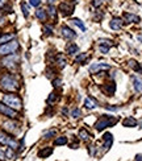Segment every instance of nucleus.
<instances>
[{
  "instance_id": "11",
  "label": "nucleus",
  "mask_w": 142,
  "mask_h": 161,
  "mask_svg": "<svg viewBox=\"0 0 142 161\" xmlns=\"http://www.w3.org/2000/svg\"><path fill=\"white\" fill-rule=\"evenodd\" d=\"M103 140H104V148L109 149V147L112 145V143H113V136H112V133H105L103 136Z\"/></svg>"
},
{
  "instance_id": "10",
  "label": "nucleus",
  "mask_w": 142,
  "mask_h": 161,
  "mask_svg": "<svg viewBox=\"0 0 142 161\" xmlns=\"http://www.w3.org/2000/svg\"><path fill=\"white\" fill-rule=\"evenodd\" d=\"M59 11L62 12V15L63 16H68L72 13V8L68 4H66V3H62L61 5H59Z\"/></svg>"
},
{
  "instance_id": "12",
  "label": "nucleus",
  "mask_w": 142,
  "mask_h": 161,
  "mask_svg": "<svg viewBox=\"0 0 142 161\" xmlns=\"http://www.w3.org/2000/svg\"><path fill=\"white\" fill-rule=\"evenodd\" d=\"M111 66L109 65H107V63H95V65H92L91 68H90V71L92 73H95V71H97V70H107V69H109Z\"/></svg>"
},
{
  "instance_id": "23",
  "label": "nucleus",
  "mask_w": 142,
  "mask_h": 161,
  "mask_svg": "<svg viewBox=\"0 0 142 161\" xmlns=\"http://www.w3.org/2000/svg\"><path fill=\"white\" fill-rule=\"evenodd\" d=\"M65 144H67V137L61 136L55 139V145H65Z\"/></svg>"
},
{
  "instance_id": "29",
  "label": "nucleus",
  "mask_w": 142,
  "mask_h": 161,
  "mask_svg": "<svg viewBox=\"0 0 142 161\" xmlns=\"http://www.w3.org/2000/svg\"><path fill=\"white\" fill-rule=\"evenodd\" d=\"M108 50H109V46H107V45H103V44H100V52H101V53L107 54Z\"/></svg>"
},
{
  "instance_id": "20",
  "label": "nucleus",
  "mask_w": 142,
  "mask_h": 161,
  "mask_svg": "<svg viewBox=\"0 0 142 161\" xmlns=\"http://www.w3.org/2000/svg\"><path fill=\"white\" fill-rule=\"evenodd\" d=\"M79 137H80L82 140H88V139L91 137V135H90V133H88L84 128H82L80 131H79Z\"/></svg>"
},
{
  "instance_id": "16",
  "label": "nucleus",
  "mask_w": 142,
  "mask_h": 161,
  "mask_svg": "<svg viewBox=\"0 0 142 161\" xmlns=\"http://www.w3.org/2000/svg\"><path fill=\"white\" fill-rule=\"evenodd\" d=\"M124 17L126 21H129V23H138L140 21V17L136 15H132V13H124Z\"/></svg>"
},
{
  "instance_id": "40",
  "label": "nucleus",
  "mask_w": 142,
  "mask_h": 161,
  "mask_svg": "<svg viewBox=\"0 0 142 161\" xmlns=\"http://www.w3.org/2000/svg\"><path fill=\"white\" fill-rule=\"evenodd\" d=\"M3 23H4V17H3V16H1V15H0V25H1V24H3Z\"/></svg>"
},
{
  "instance_id": "22",
  "label": "nucleus",
  "mask_w": 142,
  "mask_h": 161,
  "mask_svg": "<svg viewBox=\"0 0 142 161\" xmlns=\"http://www.w3.org/2000/svg\"><path fill=\"white\" fill-rule=\"evenodd\" d=\"M84 105L87 108H95L96 107V103H95V100L94 99H91V98H88V99H85V102H84Z\"/></svg>"
},
{
  "instance_id": "24",
  "label": "nucleus",
  "mask_w": 142,
  "mask_h": 161,
  "mask_svg": "<svg viewBox=\"0 0 142 161\" xmlns=\"http://www.w3.org/2000/svg\"><path fill=\"white\" fill-rule=\"evenodd\" d=\"M21 9H22V15H24V17H28L29 16V7L26 3L22 2L21 3Z\"/></svg>"
},
{
  "instance_id": "9",
  "label": "nucleus",
  "mask_w": 142,
  "mask_h": 161,
  "mask_svg": "<svg viewBox=\"0 0 142 161\" xmlns=\"http://www.w3.org/2000/svg\"><path fill=\"white\" fill-rule=\"evenodd\" d=\"M109 26L113 31H118V29L123 28V20L120 19H112L111 23H109Z\"/></svg>"
},
{
  "instance_id": "21",
  "label": "nucleus",
  "mask_w": 142,
  "mask_h": 161,
  "mask_svg": "<svg viewBox=\"0 0 142 161\" xmlns=\"http://www.w3.org/2000/svg\"><path fill=\"white\" fill-rule=\"evenodd\" d=\"M72 23H74V24L77 25V26H79V28L82 29V32H85V29H87V28H85V25L83 24V21H82V20H79V19H72Z\"/></svg>"
},
{
  "instance_id": "19",
  "label": "nucleus",
  "mask_w": 142,
  "mask_h": 161,
  "mask_svg": "<svg viewBox=\"0 0 142 161\" xmlns=\"http://www.w3.org/2000/svg\"><path fill=\"white\" fill-rule=\"evenodd\" d=\"M36 16H37L39 20L45 21V20H46V11H45V9H37V11H36Z\"/></svg>"
},
{
  "instance_id": "38",
  "label": "nucleus",
  "mask_w": 142,
  "mask_h": 161,
  "mask_svg": "<svg viewBox=\"0 0 142 161\" xmlns=\"http://www.w3.org/2000/svg\"><path fill=\"white\" fill-rule=\"evenodd\" d=\"M136 161H142V155H137Z\"/></svg>"
},
{
  "instance_id": "1",
  "label": "nucleus",
  "mask_w": 142,
  "mask_h": 161,
  "mask_svg": "<svg viewBox=\"0 0 142 161\" xmlns=\"http://www.w3.org/2000/svg\"><path fill=\"white\" fill-rule=\"evenodd\" d=\"M3 103H5L7 106H9L13 110H21L22 107V103H21V99L19 98L17 95H15V94H7V95L3 96Z\"/></svg>"
},
{
  "instance_id": "41",
  "label": "nucleus",
  "mask_w": 142,
  "mask_h": 161,
  "mask_svg": "<svg viewBox=\"0 0 142 161\" xmlns=\"http://www.w3.org/2000/svg\"><path fill=\"white\" fill-rule=\"evenodd\" d=\"M49 2H50V3H54V2H55V0H49Z\"/></svg>"
},
{
  "instance_id": "26",
  "label": "nucleus",
  "mask_w": 142,
  "mask_h": 161,
  "mask_svg": "<svg viewBox=\"0 0 142 161\" xmlns=\"http://www.w3.org/2000/svg\"><path fill=\"white\" fill-rule=\"evenodd\" d=\"M12 38H13V35H4V36H0V44H3V42H8V41H11Z\"/></svg>"
},
{
  "instance_id": "14",
  "label": "nucleus",
  "mask_w": 142,
  "mask_h": 161,
  "mask_svg": "<svg viewBox=\"0 0 142 161\" xmlns=\"http://www.w3.org/2000/svg\"><path fill=\"white\" fill-rule=\"evenodd\" d=\"M53 153V148H50V147H46V148H44V149H41L38 152V157H48V156H50Z\"/></svg>"
},
{
  "instance_id": "28",
  "label": "nucleus",
  "mask_w": 142,
  "mask_h": 161,
  "mask_svg": "<svg viewBox=\"0 0 142 161\" xmlns=\"http://www.w3.org/2000/svg\"><path fill=\"white\" fill-rule=\"evenodd\" d=\"M0 160H7V157H5V149L1 147V144H0Z\"/></svg>"
},
{
  "instance_id": "33",
  "label": "nucleus",
  "mask_w": 142,
  "mask_h": 161,
  "mask_svg": "<svg viewBox=\"0 0 142 161\" xmlns=\"http://www.w3.org/2000/svg\"><path fill=\"white\" fill-rule=\"evenodd\" d=\"M29 3H30V5H33V7H38L41 4V0H29Z\"/></svg>"
},
{
  "instance_id": "3",
  "label": "nucleus",
  "mask_w": 142,
  "mask_h": 161,
  "mask_svg": "<svg viewBox=\"0 0 142 161\" xmlns=\"http://www.w3.org/2000/svg\"><path fill=\"white\" fill-rule=\"evenodd\" d=\"M117 123V118H112V116H108V115H103V118L99 119L97 123L95 124L97 131H101V129H105L107 127H111L113 124Z\"/></svg>"
},
{
  "instance_id": "36",
  "label": "nucleus",
  "mask_w": 142,
  "mask_h": 161,
  "mask_svg": "<svg viewBox=\"0 0 142 161\" xmlns=\"http://www.w3.org/2000/svg\"><path fill=\"white\" fill-rule=\"evenodd\" d=\"M105 108H107V110H111V111H117V110H118V107H112V106H107V107H105Z\"/></svg>"
},
{
  "instance_id": "8",
  "label": "nucleus",
  "mask_w": 142,
  "mask_h": 161,
  "mask_svg": "<svg viewBox=\"0 0 142 161\" xmlns=\"http://www.w3.org/2000/svg\"><path fill=\"white\" fill-rule=\"evenodd\" d=\"M62 36L67 40H72V38L77 37V33L72 31V29L68 28V26L65 25V26H62Z\"/></svg>"
},
{
  "instance_id": "37",
  "label": "nucleus",
  "mask_w": 142,
  "mask_h": 161,
  "mask_svg": "<svg viewBox=\"0 0 142 161\" xmlns=\"http://www.w3.org/2000/svg\"><path fill=\"white\" fill-rule=\"evenodd\" d=\"M53 83H54V86H59V85H61V80H54V82H53Z\"/></svg>"
},
{
  "instance_id": "25",
  "label": "nucleus",
  "mask_w": 142,
  "mask_h": 161,
  "mask_svg": "<svg viewBox=\"0 0 142 161\" xmlns=\"http://www.w3.org/2000/svg\"><path fill=\"white\" fill-rule=\"evenodd\" d=\"M130 66L133 68L136 71H138V73H142V66L140 65L138 62H136V61H130Z\"/></svg>"
},
{
  "instance_id": "6",
  "label": "nucleus",
  "mask_w": 142,
  "mask_h": 161,
  "mask_svg": "<svg viewBox=\"0 0 142 161\" xmlns=\"http://www.w3.org/2000/svg\"><path fill=\"white\" fill-rule=\"evenodd\" d=\"M0 112L3 114V115L8 116V118H16L17 116V112H16V110L11 108L9 106H7L5 103H0Z\"/></svg>"
},
{
  "instance_id": "35",
  "label": "nucleus",
  "mask_w": 142,
  "mask_h": 161,
  "mask_svg": "<svg viewBox=\"0 0 142 161\" xmlns=\"http://www.w3.org/2000/svg\"><path fill=\"white\" fill-rule=\"evenodd\" d=\"M49 13H50V16H53V17H55V8L53 5L49 7Z\"/></svg>"
},
{
  "instance_id": "30",
  "label": "nucleus",
  "mask_w": 142,
  "mask_h": 161,
  "mask_svg": "<svg viewBox=\"0 0 142 161\" xmlns=\"http://www.w3.org/2000/svg\"><path fill=\"white\" fill-rule=\"evenodd\" d=\"M55 99H57V94H55V93H51L50 96L48 98V103H53Z\"/></svg>"
},
{
  "instance_id": "39",
  "label": "nucleus",
  "mask_w": 142,
  "mask_h": 161,
  "mask_svg": "<svg viewBox=\"0 0 142 161\" xmlns=\"http://www.w3.org/2000/svg\"><path fill=\"white\" fill-rule=\"evenodd\" d=\"M7 3V0H0V7H3Z\"/></svg>"
},
{
  "instance_id": "34",
  "label": "nucleus",
  "mask_w": 142,
  "mask_h": 161,
  "mask_svg": "<svg viewBox=\"0 0 142 161\" xmlns=\"http://www.w3.org/2000/svg\"><path fill=\"white\" fill-rule=\"evenodd\" d=\"M85 57H87V54H84V53L83 54H80V56H78L77 57V62H83L85 59Z\"/></svg>"
},
{
  "instance_id": "2",
  "label": "nucleus",
  "mask_w": 142,
  "mask_h": 161,
  "mask_svg": "<svg viewBox=\"0 0 142 161\" xmlns=\"http://www.w3.org/2000/svg\"><path fill=\"white\" fill-rule=\"evenodd\" d=\"M19 49V42L12 40V41H8L5 44H3L0 46V56H9V54H13L16 50Z\"/></svg>"
},
{
  "instance_id": "4",
  "label": "nucleus",
  "mask_w": 142,
  "mask_h": 161,
  "mask_svg": "<svg viewBox=\"0 0 142 161\" xmlns=\"http://www.w3.org/2000/svg\"><path fill=\"white\" fill-rule=\"evenodd\" d=\"M1 86L4 87L8 91H15V90L19 89V83L17 80L13 78L12 75H4L1 79Z\"/></svg>"
},
{
  "instance_id": "5",
  "label": "nucleus",
  "mask_w": 142,
  "mask_h": 161,
  "mask_svg": "<svg viewBox=\"0 0 142 161\" xmlns=\"http://www.w3.org/2000/svg\"><path fill=\"white\" fill-rule=\"evenodd\" d=\"M0 144L5 145V147H11L13 149L17 148V141H16L13 137L8 136L7 133H3V132H0Z\"/></svg>"
},
{
  "instance_id": "17",
  "label": "nucleus",
  "mask_w": 142,
  "mask_h": 161,
  "mask_svg": "<svg viewBox=\"0 0 142 161\" xmlns=\"http://www.w3.org/2000/svg\"><path fill=\"white\" fill-rule=\"evenodd\" d=\"M79 52V46L75 45V44H70V45L67 46V53L68 54H77Z\"/></svg>"
},
{
  "instance_id": "18",
  "label": "nucleus",
  "mask_w": 142,
  "mask_h": 161,
  "mask_svg": "<svg viewBox=\"0 0 142 161\" xmlns=\"http://www.w3.org/2000/svg\"><path fill=\"white\" fill-rule=\"evenodd\" d=\"M133 83H134V89H136L138 93H142V80L134 77V78H133Z\"/></svg>"
},
{
  "instance_id": "31",
  "label": "nucleus",
  "mask_w": 142,
  "mask_h": 161,
  "mask_svg": "<svg viewBox=\"0 0 142 161\" xmlns=\"http://www.w3.org/2000/svg\"><path fill=\"white\" fill-rule=\"evenodd\" d=\"M55 133H57V132H55V131H49V132H45V139H50V137L51 136H55Z\"/></svg>"
},
{
  "instance_id": "32",
  "label": "nucleus",
  "mask_w": 142,
  "mask_h": 161,
  "mask_svg": "<svg viewBox=\"0 0 142 161\" xmlns=\"http://www.w3.org/2000/svg\"><path fill=\"white\" fill-rule=\"evenodd\" d=\"M82 115V111L80 110H74V111H72V118H79V116Z\"/></svg>"
},
{
  "instance_id": "7",
  "label": "nucleus",
  "mask_w": 142,
  "mask_h": 161,
  "mask_svg": "<svg viewBox=\"0 0 142 161\" xmlns=\"http://www.w3.org/2000/svg\"><path fill=\"white\" fill-rule=\"evenodd\" d=\"M17 62H19V57L16 56V54H9L8 58L3 59V65L7 66V68H9V69L15 68L16 63H17Z\"/></svg>"
},
{
  "instance_id": "15",
  "label": "nucleus",
  "mask_w": 142,
  "mask_h": 161,
  "mask_svg": "<svg viewBox=\"0 0 142 161\" xmlns=\"http://www.w3.org/2000/svg\"><path fill=\"white\" fill-rule=\"evenodd\" d=\"M3 126H4V128H5L7 131H9V132H16V131H17V128H16V127H17V124H16V123L5 122L4 124H3Z\"/></svg>"
},
{
  "instance_id": "13",
  "label": "nucleus",
  "mask_w": 142,
  "mask_h": 161,
  "mask_svg": "<svg viewBox=\"0 0 142 161\" xmlns=\"http://www.w3.org/2000/svg\"><path fill=\"white\" fill-rule=\"evenodd\" d=\"M123 126L124 127H136L137 126V120L134 119V118H132V116H129V118H126V119H124L123 120Z\"/></svg>"
},
{
  "instance_id": "27",
  "label": "nucleus",
  "mask_w": 142,
  "mask_h": 161,
  "mask_svg": "<svg viewBox=\"0 0 142 161\" xmlns=\"http://www.w3.org/2000/svg\"><path fill=\"white\" fill-rule=\"evenodd\" d=\"M57 61H58V65L61 66V68H65V66H66V59L63 58V56H62V54H59L57 57Z\"/></svg>"
}]
</instances>
